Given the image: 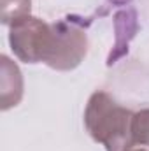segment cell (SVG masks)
Returning a JSON list of instances; mask_svg holds the SVG:
<instances>
[{
    "label": "cell",
    "instance_id": "cell-2",
    "mask_svg": "<svg viewBox=\"0 0 149 151\" xmlns=\"http://www.w3.org/2000/svg\"><path fill=\"white\" fill-rule=\"evenodd\" d=\"M60 39V23L49 25L30 14L11 23L9 42L14 55L25 63L44 62L51 65Z\"/></svg>",
    "mask_w": 149,
    "mask_h": 151
},
{
    "label": "cell",
    "instance_id": "cell-1",
    "mask_svg": "<svg viewBox=\"0 0 149 151\" xmlns=\"http://www.w3.org/2000/svg\"><path fill=\"white\" fill-rule=\"evenodd\" d=\"M133 113L119 106L109 93L95 91L84 111V125L93 141L105 146L107 151H130Z\"/></svg>",
    "mask_w": 149,
    "mask_h": 151
},
{
    "label": "cell",
    "instance_id": "cell-5",
    "mask_svg": "<svg viewBox=\"0 0 149 151\" xmlns=\"http://www.w3.org/2000/svg\"><path fill=\"white\" fill-rule=\"evenodd\" d=\"M132 137H133V144L149 146V109H142L139 113H133Z\"/></svg>",
    "mask_w": 149,
    "mask_h": 151
},
{
    "label": "cell",
    "instance_id": "cell-6",
    "mask_svg": "<svg viewBox=\"0 0 149 151\" xmlns=\"http://www.w3.org/2000/svg\"><path fill=\"white\" fill-rule=\"evenodd\" d=\"M130 151H146V150H130Z\"/></svg>",
    "mask_w": 149,
    "mask_h": 151
},
{
    "label": "cell",
    "instance_id": "cell-3",
    "mask_svg": "<svg viewBox=\"0 0 149 151\" xmlns=\"http://www.w3.org/2000/svg\"><path fill=\"white\" fill-rule=\"evenodd\" d=\"M2 62V111H7L9 107L16 106L21 100L23 95V77L16 63H12L5 55L0 58Z\"/></svg>",
    "mask_w": 149,
    "mask_h": 151
},
{
    "label": "cell",
    "instance_id": "cell-4",
    "mask_svg": "<svg viewBox=\"0 0 149 151\" xmlns=\"http://www.w3.org/2000/svg\"><path fill=\"white\" fill-rule=\"evenodd\" d=\"M30 2L32 0H0L2 23L11 25L14 19L30 14Z\"/></svg>",
    "mask_w": 149,
    "mask_h": 151
}]
</instances>
